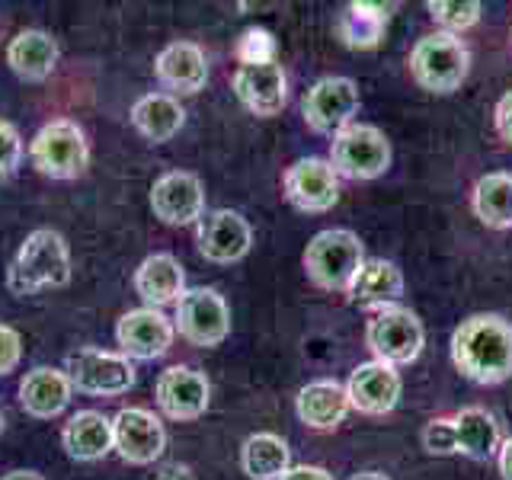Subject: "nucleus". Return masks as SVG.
<instances>
[{
  "mask_svg": "<svg viewBox=\"0 0 512 480\" xmlns=\"http://www.w3.org/2000/svg\"><path fill=\"white\" fill-rule=\"evenodd\" d=\"M285 199L292 202L298 212L320 215L340 202V176L324 157H301L282 176Z\"/></svg>",
  "mask_w": 512,
  "mask_h": 480,
  "instance_id": "12",
  "label": "nucleus"
},
{
  "mask_svg": "<svg viewBox=\"0 0 512 480\" xmlns=\"http://www.w3.org/2000/svg\"><path fill=\"white\" fill-rule=\"evenodd\" d=\"M196 247L208 263L231 266L250 253L253 228L240 212L215 208V212H205L202 221L196 224Z\"/></svg>",
  "mask_w": 512,
  "mask_h": 480,
  "instance_id": "16",
  "label": "nucleus"
},
{
  "mask_svg": "<svg viewBox=\"0 0 512 480\" xmlns=\"http://www.w3.org/2000/svg\"><path fill=\"white\" fill-rule=\"evenodd\" d=\"M240 468L250 480H282L292 468V448L276 432H256L240 448Z\"/></svg>",
  "mask_w": 512,
  "mask_h": 480,
  "instance_id": "28",
  "label": "nucleus"
},
{
  "mask_svg": "<svg viewBox=\"0 0 512 480\" xmlns=\"http://www.w3.org/2000/svg\"><path fill=\"white\" fill-rule=\"evenodd\" d=\"M71 282V247L55 228L32 231L7 269V288L13 295H39L45 288H64Z\"/></svg>",
  "mask_w": 512,
  "mask_h": 480,
  "instance_id": "2",
  "label": "nucleus"
},
{
  "mask_svg": "<svg viewBox=\"0 0 512 480\" xmlns=\"http://www.w3.org/2000/svg\"><path fill=\"white\" fill-rule=\"evenodd\" d=\"M58 58L61 48L45 29H23L7 45L10 71L20 80H26V84H42V80L52 77L58 68Z\"/></svg>",
  "mask_w": 512,
  "mask_h": 480,
  "instance_id": "22",
  "label": "nucleus"
},
{
  "mask_svg": "<svg viewBox=\"0 0 512 480\" xmlns=\"http://www.w3.org/2000/svg\"><path fill=\"white\" fill-rule=\"evenodd\" d=\"M173 327L186 343L212 349V346H221L224 340H228L231 308L215 288H186L183 298L176 301Z\"/></svg>",
  "mask_w": 512,
  "mask_h": 480,
  "instance_id": "9",
  "label": "nucleus"
},
{
  "mask_svg": "<svg viewBox=\"0 0 512 480\" xmlns=\"http://www.w3.org/2000/svg\"><path fill=\"white\" fill-rule=\"evenodd\" d=\"M71 381L64 375V368L36 365L20 381V407L32 420H55L71 404Z\"/></svg>",
  "mask_w": 512,
  "mask_h": 480,
  "instance_id": "21",
  "label": "nucleus"
},
{
  "mask_svg": "<svg viewBox=\"0 0 512 480\" xmlns=\"http://www.w3.org/2000/svg\"><path fill=\"white\" fill-rule=\"evenodd\" d=\"M471 71V52L461 36L432 32L413 45L410 74L429 93H455Z\"/></svg>",
  "mask_w": 512,
  "mask_h": 480,
  "instance_id": "5",
  "label": "nucleus"
},
{
  "mask_svg": "<svg viewBox=\"0 0 512 480\" xmlns=\"http://www.w3.org/2000/svg\"><path fill=\"white\" fill-rule=\"evenodd\" d=\"M349 480H391V477H384L378 471H359V474H352Z\"/></svg>",
  "mask_w": 512,
  "mask_h": 480,
  "instance_id": "40",
  "label": "nucleus"
},
{
  "mask_svg": "<svg viewBox=\"0 0 512 480\" xmlns=\"http://www.w3.org/2000/svg\"><path fill=\"white\" fill-rule=\"evenodd\" d=\"M423 343H426L423 320L410 308H400V304L375 311L365 327V346L372 349L375 362L394 365V368L420 359Z\"/></svg>",
  "mask_w": 512,
  "mask_h": 480,
  "instance_id": "7",
  "label": "nucleus"
},
{
  "mask_svg": "<svg viewBox=\"0 0 512 480\" xmlns=\"http://www.w3.org/2000/svg\"><path fill=\"white\" fill-rule=\"evenodd\" d=\"M282 480H333V474L327 468H317V464H292Z\"/></svg>",
  "mask_w": 512,
  "mask_h": 480,
  "instance_id": "37",
  "label": "nucleus"
},
{
  "mask_svg": "<svg viewBox=\"0 0 512 480\" xmlns=\"http://www.w3.org/2000/svg\"><path fill=\"white\" fill-rule=\"evenodd\" d=\"M359 112V87L349 77H320L304 93L301 116L304 125L317 135H336Z\"/></svg>",
  "mask_w": 512,
  "mask_h": 480,
  "instance_id": "10",
  "label": "nucleus"
},
{
  "mask_svg": "<svg viewBox=\"0 0 512 480\" xmlns=\"http://www.w3.org/2000/svg\"><path fill=\"white\" fill-rule=\"evenodd\" d=\"M304 272L324 292H349L352 279L365 263L362 240L346 228H327L311 237L304 250Z\"/></svg>",
  "mask_w": 512,
  "mask_h": 480,
  "instance_id": "3",
  "label": "nucleus"
},
{
  "mask_svg": "<svg viewBox=\"0 0 512 480\" xmlns=\"http://www.w3.org/2000/svg\"><path fill=\"white\" fill-rule=\"evenodd\" d=\"M388 10L384 4H368V0H356L346 4L343 13L336 16V36L343 39L346 48H375L388 26Z\"/></svg>",
  "mask_w": 512,
  "mask_h": 480,
  "instance_id": "29",
  "label": "nucleus"
},
{
  "mask_svg": "<svg viewBox=\"0 0 512 480\" xmlns=\"http://www.w3.org/2000/svg\"><path fill=\"white\" fill-rule=\"evenodd\" d=\"M154 77L170 96H192L208 80V58L196 42H170L154 61Z\"/></svg>",
  "mask_w": 512,
  "mask_h": 480,
  "instance_id": "19",
  "label": "nucleus"
},
{
  "mask_svg": "<svg viewBox=\"0 0 512 480\" xmlns=\"http://www.w3.org/2000/svg\"><path fill=\"white\" fill-rule=\"evenodd\" d=\"M474 215L493 231L512 228V173H487L471 192Z\"/></svg>",
  "mask_w": 512,
  "mask_h": 480,
  "instance_id": "30",
  "label": "nucleus"
},
{
  "mask_svg": "<svg viewBox=\"0 0 512 480\" xmlns=\"http://www.w3.org/2000/svg\"><path fill=\"white\" fill-rule=\"evenodd\" d=\"M173 336H176L173 320L157 308L125 311L116 324V343L122 349V356L132 362H154L160 356H167Z\"/></svg>",
  "mask_w": 512,
  "mask_h": 480,
  "instance_id": "13",
  "label": "nucleus"
},
{
  "mask_svg": "<svg viewBox=\"0 0 512 480\" xmlns=\"http://www.w3.org/2000/svg\"><path fill=\"white\" fill-rule=\"evenodd\" d=\"M4 426H7V416H4V407H0V432H4Z\"/></svg>",
  "mask_w": 512,
  "mask_h": 480,
  "instance_id": "41",
  "label": "nucleus"
},
{
  "mask_svg": "<svg viewBox=\"0 0 512 480\" xmlns=\"http://www.w3.org/2000/svg\"><path fill=\"white\" fill-rule=\"evenodd\" d=\"M452 362L474 384L512 378V324L500 314H474L452 333Z\"/></svg>",
  "mask_w": 512,
  "mask_h": 480,
  "instance_id": "1",
  "label": "nucleus"
},
{
  "mask_svg": "<svg viewBox=\"0 0 512 480\" xmlns=\"http://www.w3.org/2000/svg\"><path fill=\"white\" fill-rule=\"evenodd\" d=\"M29 160L48 180H77L90 167V144L84 128L71 119L45 122L29 141Z\"/></svg>",
  "mask_w": 512,
  "mask_h": 480,
  "instance_id": "4",
  "label": "nucleus"
},
{
  "mask_svg": "<svg viewBox=\"0 0 512 480\" xmlns=\"http://www.w3.org/2000/svg\"><path fill=\"white\" fill-rule=\"evenodd\" d=\"M400 391H404V381H400L394 365L384 362H362L352 368V375L346 381V394H349V407L359 410L365 416H384L397 407Z\"/></svg>",
  "mask_w": 512,
  "mask_h": 480,
  "instance_id": "18",
  "label": "nucleus"
},
{
  "mask_svg": "<svg viewBox=\"0 0 512 480\" xmlns=\"http://www.w3.org/2000/svg\"><path fill=\"white\" fill-rule=\"evenodd\" d=\"M234 96L253 116H279L288 103V77L282 64H240L234 71Z\"/></svg>",
  "mask_w": 512,
  "mask_h": 480,
  "instance_id": "17",
  "label": "nucleus"
},
{
  "mask_svg": "<svg viewBox=\"0 0 512 480\" xmlns=\"http://www.w3.org/2000/svg\"><path fill=\"white\" fill-rule=\"evenodd\" d=\"M64 375L71 388L90 397H119L135 384V362L122 352L84 346L64 359Z\"/></svg>",
  "mask_w": 512,
  "mask_h": 480,
  "instance_id": "8",
  "label": "nucleus"
},
{
  "mask_svg": "<svg viewBox=\"0 0 512 480\" xmlns=\"http://www.w3.org/2000/svg\"><path fill=\"white\" fill-rule=\"evenodd\" d=\"M186 122L183 103L170 93H144L132 106V125L141 138H148L151 144L170 141Z\"/></svg>",
  "mask_w": 512,
  "mask_h": 480,
  "instance_id": "26",
  "label": "nucleus"
},
{
  "mask_svg": "<svg viewBox=\"0 0 512 480\" xmlns=\"http://www.w3.org/2000/svg\"><path fill=\"white\" fill-rule=\"evenodd\" d=\"M23 359V340L13 327L0 324V378L10 375Z\"/></svg>",
  "mask_w": 512,
  "mask_h": 480,
  "instance_id": "35",
  "label": "nucleus"
},
{
  "mask_svg": "<svg viewBox=\"0 0 512 480\" xmlns=\"http://www.w3.org/2000/svg\"><path fill=\"white\" fill-rule=\"evenodd\" d=\"M493 119H496V132H500V138H503L506 144H512V90L503 96L500 103H496Z\"/></svg>",
  "mask_w": 512,
  "mask_h": 480,
  "instance_id": "36",
  "label": "nucleus"
},
{
  "mask_svg": "<svg viewBox=\"0 0 512 480\" xmlns=\"http://www.w3.org/2000/svg\"><path fill=\"white\" fill-rule=\"evenodd\" d=\"M151 208H154V218L170 224V228H189V224H199L205 215V186L196 173L170 170V173L154 180Z\"/></svg>",
  "mask_w": 512,
  "mask_h": 480,
  "instance_id": "15",
  "label": "nucleus"
},
{
  "mask_svg": "<svg viewBox=\"0 0 512 480\" xmlns=\"http://www.w3.org/2000/svg\"><path fill=\"white\" fill-rule=\"evenodd\" d=\"M234 55L240 64H276V39H272L269 29L250 26L240 32Z\"/></svg>",
  "mask_w": 512,
  "mask_h": 480,
  "instance_id": "32",
  "label": "nucleus"
},
{
  "mask_svg": "<svg viewBox=\"0 0 512 480\" xmlns=\"http://www.w3.org/2000/svg\"><path fill=\"white\" fill-rule=\"evenodd\" d=\"M349 394H346V384L340 381H330V378H320V381H311L304 384L295 397V413L298 420L308 426V429H317V432H330L336 429L349 413Z\"/></svg>",
  "mask_w": 512,
  "mask_h": 480,
  "instance_id": "23",
  "label": "nucleus"
},
{
  "mask_svg": "<svg viewBox=\"0 0 512 480\" xmlns=\"http://www.w3.org/2000/svg\"><path fill=\"white\" fill-rule=\"evenodd\" d=\"M154 400L167 420L192 423L208 410L212 384H208L205 372H199V368L173 365L167 372H160V378L154 384Z\"/></svg>",
  "mask_w": 512,
  "mask_h": 480,
  "instance_id": "14",
  "label": "nucleus"
},
{
  "mask_svg": "<svg viewBox=\"0 0 512 480\" xmlns=\"http://www.w3.org/2000/svg\"><path fill=\"white\" fill-rule=\"evenodd\" d=\"M135 295L144 301V308L164 311L167 304H176L186 292V272L173 253H151L144 256L135 269Z\"/></svg>",
  "mask_w": 512,
  "mask_h": 480,
  "instance_id": "20",
  "label": "nucleus"
},
{
  "mask_svg": "<svg viewBox=\"0 0 512 480\" xmlns=\"http://www.w3.org/2000/svg\"><path fill=\"white\" fill-rule=\"evenodd\" d=\"M0 480H45L39 471H23V468H16V471H7Z\"/></svg>",
  "mask_w": 512,
  "mask_h": 480,
  "instance_id": "39",
  "label": "nucleus"
},
{
  "mask_svg": "<svg viewBox=\"0 0 512 480\" xmlns=\"http://www.w3.org/2000/svg\"><path fill=\"white\" fill-rule=\"evenodd\" d=\"M496 461H500V474L503 480H512V439H506L496 452Z\"/></svg>",
  "mask_w": 512,
  "mask_h": 480,
  "instance_id": "38",
  "label": "nucleus"
},
{
  "mask_svg": "<svg viewBox=\"0 0 512 480\" xmlns=\"http://www.w3.org/2000/svg\"><path fill=\"white\" fill-rule=\"evenodd\" d=\"M330 167L346 180H375L391 167V141L375 125L349 122L330 141Z\"/></svg>",
  "mask_w": 512,
  "mask_h": 480,
  "instance_id": "6",
  "label": "nucleus"
},
{
  "mask_svg": "<svg viewBox=\"0 0 512 480\" xmlns=\"http://www.w3.org/2000/svg\"><path fill=\"white\" fill-rule=\"evenodd\" d=\"M23 164V135L16 132V125L0 119V180L16 176Z\"/></svg>",
  "mask_w": 512,
  "mask_h": 480,
  "instance_id": "34",
  "label": "nucleus"
},
{
  "mask_svg": "<svg viewBox=\"0 0 512 480\" xmlns=\"http://www.w3.org/2000/svg\"><path fill=\"white\" fill-rule=\"evenodd\" d=\"M404 295V276L391 260H365L349 285V298L365 311L394 308Z\"/></svg>",
  "mask_w": 512,
  "mask_h": 480,
  "instance_id": "24",
  "label": "nucleus"
},
{
  "mask_svg": "<svg viewBox=\"0 0 512 480\" xmlns=\"http://www.w3.org/2000/svg\"><path fill=\"white\" fill-rule=\"evenodd\" d=\"M167 448V429L148 407H122L112 416V452L128 464H154Z\"/></svg>",
  "mask_w": 512,
  "mask_h": 480,
  "instance_id": "11",
  "label": "nucleus"
},
{
  "mask_svg": "<svg viewBox=\"0 0 512 480\" xmlns=\"http://www.w3.org/2000/svg\"><path fill=\"white\" fill-rule=\"evenodd\" d=\"M61 445L74 461H100L112 452V420L100 410H77L61 429Z\"/></svg>",
  "mask_w": 512,
  "mask_h": 480,
  "instance_id": "25",
  "label": "nucleus"
},
{
  "mask_svg": "<svg viewBox=\"0 0 512 480\" xmlns=\"http://www.w3.org/2000/svg\"><path fill=\"white\" fill-rule=\"evenodd\" d=\"M455 442H458V452L464 458H474V461H487L500 452L503 436H500V423L496 416L484 407H464L455 416Z\"/></svg>",
  "mask_w": 512,
  "mask_h": 480,
  "instance_id": "27",
  "label": "nucleus"
},
{
  "mask_svg": "<svg viewBox=\"0 0 512 480\" xmlns=\"http://www.w3.org/2000/svg\"><path fill=\"white\" fill-rule=\"evenodd\" d=\"M423 448L429 455H455L458 452V442H455V420L452 416H436V420H429L426 429H423Z\"/></svg>",
  "mask_w": 512,
  "mask_h": 480,
  "instance_id": "33",
  "label": "nucleus"
},
{
  "mask_svg": "<svg viewBox=\"0 0 512 480\" xmlns=\"http://www.w3.org/2000/svg\"><path fill=\"white\" fill-rule=\"evenodd\" d=\"M426 10L439 32H448V36H461L464 29H471L480 20L477 0H429Z\"/></svg>",
  "mask_w": 512,
  "mask_h": 480,
  "instance_id": "31",
  "label": "nucleus"
}]
</instances>
